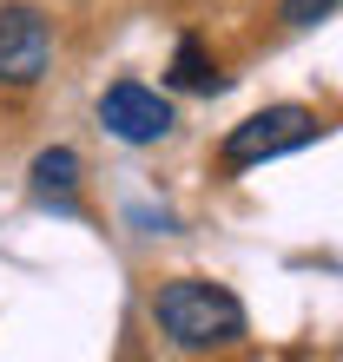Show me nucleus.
I'll return each mask as SVG.
<instances>
[{"label":"nucleus","mask_w":343,"mask_h":362,"mask_svg":"<svg viewBox=\"0 0 343 362\" xmlns=\"http://www.w3.org/2000/svg\"><path fill=\"white\" fill-rule=\"evenodd\" d=\"M330 132V119H317L310 105H264V112L238 119L218 145V165L225 172H257V165L284 158V152H304Z\"/></svg>","instance_id":"f03ea898"},{"label":"nucleus","mask_w":343,"mask_h":362,"mask_svg":"<svg viewBox=\"0 0 343 362\" xmlns=\"http://www.w3.org/2000/svg\"><path fill=\"white\" fill-rule=\"evenodd\" d=\"M152 323L172 349H238L251 336V316L244 303L231 296L225 284H211V276H165V284L152 290Z\"/></svg>","instance_id":"f257e3e1"},{"label":"nucleus","mask_w":343,"mask_h":362,"mask_svg":"<svg viewBox=\"0 0 343 362\" xmlns=\"http://www.w3.org/2000/svg\"><path fill=\"white\" fill-rule=\"evenodd\" d=\"M79 152L73 145H47L33 165H27V185H33V198L40 204H60V211H73V191H79Z\"/></svg>","instance_id":"39448f33"},{"label":"nucleus","mask_w":343,"mask_h":362,"mask_svg":"<svg viewBox=\"0 0 343 362\" xmlns=\"http://www.w3.org/2000/svg\"><path fill=\"white\" fill-rule=\"evenodd\" d=\"M99 125L119 145H159V139H172L179 112H172V99L159 86H145V79H113V86L99 93Z\"/></svg>","instance_id":"20e7f679"},{"label":"nucleus","mask_w":343,"mask_h":362,"mask_svg":"<svg viewBox=\"0 0 343 362\" xmlns=\"http://www.w3.org/2000/svg\"><path fill=\"white\" fill-rule=\"evenodd\" d=\"M337 0H284V27H317Z\"/></svg>","instance_id":"0eeeda50"},{"label":"nucleus","mask_w":343,"mask_h":362,"mask_svg":"<svg viewBox=\"0 0 343 362\" xmlns=\"http://www.w3.org/2000/svg\"><path fill=\"white\" fill-rule=\"evenodd\" d=\"M53 66V20L33 0L0 7V93H33Z\"/></svg>","instance_id":"7ed1b4c3"},{"label":"nucleus","mask_w":343,"mask_h":362,"mask_svg":"<svg viewBox=\"0 0 343 362\" xmlns=\"http://www.w3.org/2000/svg\"><path fill=\"white\" fill-rule=\"evenodd\" d=\"M165 79H172L179 93H225V73H218V59L205 53V40H198V33H185L179 47H172Z\"/></svg>","instance_id":"423d86ee"}]
</instances>
